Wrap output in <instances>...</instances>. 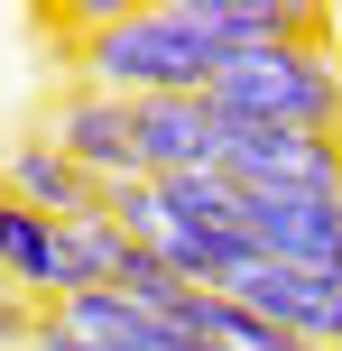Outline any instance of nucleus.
I'll return each instance as SVG.
<instances>
[{"instance_id":"423d86ee","label":"nucleus","mask_w":342,"mask_h":351,"mask_svg":"<svg viewBox=\"0 0 342 351\" xmlns=\"http://www.w3.org/2000/svg\"><path fill=\"white\" fill-rule=\"evenodd\" d=\"M130 130H139V176L167 185V176H204L222 158V111L204 93H167V102H130Z\"/></svg>"},{"instance_id":"1a4fd4ad","label":"nucleus","mask_w":342,"mask_h":351,"mask_svg":"<svg viewBox=\"0 0 342 351\" xmlns=\"http://www.w3.org/2000/svg\"><path fill=\"white\" fill-rule=\"evenodd\" d=\"M0 287H10V296H28L37 315H56V305L74 296L65 250H56V222H37V213L0 204Z\"/></svg>"},{"instance_id":"f8f14e48","label":"nucleus","mask_w":342,"mask_h":351,"mask_svg":"<svg viewBox=\"0 0 342 351\" xmlns=\"http://www.w3.org/2000/svg\"><path fill=\"white\" fill-rule=\"evenodd\" d=\"M28 333H37V305L0 287V351H28Z\"/></svg>"},{"instance_id":"39448f33","label":"nucleus","mask_w":342,"mask_h":351,"mask_svg":"<svg viewBox=\"0 0 342 351\" xmlns=\"http://www.w3.org/2000/svg\"><path fill=\"white\" fill-rule=\"evenodd\" d=\"M241 231L278 268H342V194H241Z\"/></svg>"},{"instance_id":"9b49d317","label":"nucleus","mask_w":342,"mask_h":351,"mask_svg":"<svg viewBox=\"0 0 342 351\" xmlns=\"http://www.w3.org/2000/svg\"><path fill=\"white\" fill-rule=\"evenodd\" d=\"M56 250H65V278H74V296H93V287H111L121 278V259H130V241L102 222V213H84V222H65L56 231Z\"/></svg>"},{"instance_id":"0eeeda50","label":"nucleus","mask_w":342,"mask_h":351,"mask_svg":"<svg viewBox=\"0 0 342 351\" xmlns=\"http://www.w3.org/2000/svg\"><path fill=\"white\" fill-rule=\"evenodd\" d=\"M0 204H19V213H37V222L65 231V222H84V213H102V185L37 130V139H19L10 158H0Z\"/></svg>"},{"instance_id":"20e7f679","label":"nucleus","mask_w":342,"mask_h":351,"mask_svg":"<svg viewBox=\"0 0 342 351\" xmlns=\"http://www.w3.org/2000/svg\"><path fill=\"white\" fill-rule=\"evenodd\" d=\"M213 176L232 194H342V139H315V130H232L222 121Z\"/></svg>"},{"instance_id":"9d476101","label":"nucleus","mask_w":342,"mask_h":351,"mask_svg":"<svg viewBox=\"0 0 342 351\" xmlns=\"http://www.w3.org/2000/svg\"><path fill=\"white\" fill-rule=\"evenodd\" d=\"M158 213L176 231H241V194L222 185L213 167H204V176H167V185H158Z\"/></svg>"},{"instance_id":"ddd939ff","label":"nucleus","mask_w":342,"mask_h":351,"mask_svg":"<svg viewBox=\"0 0 342 351\" xmlns=\"http://www.w3.org/2000/svg\"><path fill=\"white\" fill-rule=\"evenodd\" d=\"M278 351H296V342H278Z\"/></svg>"},{"instance_id":"f03ea898","label":"nucleus","mask_w":342,"mask_h":351,"mask_svg":"<svg viewBox=\"0 0 342 351\" xmlns=\"http://www.w3.org/2000/svg\"><path fill=\"white\" fill-rule=\"evenodd\" d=\"M204 102H213L232 130H315V139H333V121H342V74L296 37V47L232 56V65L213 74Z\"/></svg>"},{"instance_id":"7ed1b4c3","label":"nucleus","mask_w":342,"mask_h":351,"mask_svg":"<svg viewBox=\"0 0 342 351\" xmlns=\"http://www.w3.org/2000/svg\"><path fill=\"white\" fill-rule=\"evenodd\" d=\"M232 305H250L278 342L296 351H342V268H278V259H250L232 287Z\"/></svg>"},{"instance_id":"6e6552de","label":"nucleus","mask_w":342,"mask_h":351,"mask_svg":"<svg viewBox=\"0 0 342 351\" xmlns=\"http://www.w3.org/2000/svg\"><path fill=\"white\" fill-rule=\"evenodd\" d=\"M47 139L65 148V158L84 167L93 185H121V176H139V130H130V102H111V93H74V102L56 111Z\"/></svg>"},{"instance_id":"f257e3e1","label":"nucleus","mask_w":342,"mask_h":351,"mask_svg":"<svg viewBox=\"0 0 342 351\" xmlns=\"http://www.w3.org/2000/svg\"><path fill=\"white\" fill-rule=\"evenodd\" d=\"M84 28V93H111V102H167V93H213L222 56L204 47V28L185 19V0H158V10H74Z\"/></svg>"}]
</instances>
